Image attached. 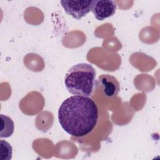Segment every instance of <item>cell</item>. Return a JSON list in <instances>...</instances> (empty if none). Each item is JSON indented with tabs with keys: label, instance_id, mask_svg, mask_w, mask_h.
I'll use <instances>...</instances> for the list:
<instances>
[{
	"label": "cell",
	"instance_id": "cell-1",
	"mask_svg": "<svg viewBox=\"0 0 160 160\" xmlns=\"http://www.w3.org/2000/svg\"><path fill=\"white\" fill-rule=\"evenodd\" d=\"M99 118L98 108L90 98L72 96L65 99L58 110L61 128L74 137H83L96 127Z\"/></svg>",
	"mask_w": 160,
	"mask_h": 160
},
{
	"label": "cell",
	"instance_id": "cell-2",
	"mask_svg": "<svg viewBox=\"0 0 160 160\" xmlns=\"http://www.w3.org/2000/svg\"><path fill=\"white\" fill-rule=\"evenodd\" d=\"M64 85L70 94L89 97L98 85L94 68L88 63L72 66L65 74Z\"/></svg>",
	"mask_w": 160,
	"mask_h": 160
},
{
	"label": "cell",
	"instance_id": "cell-3",
	"mask_svg": "<svg viewBox=\"0 0 160 160\" xmlns=\"http://www.w3.org/2000/svg\"><path fill=\"white\" fill-rule=\"evenodd\" d=\"M60 2L68 14L80 19L92 10L93 1H61Z\"/></svg>",
	"mask_w": 160,
	"mask_h": 160
},
{
	"label": "cell",
	"instance_id": "cell-4",
	"mask_svg": "<svg viewBox=\"0 0 160 160\" xmlns=\"http://www.w3.org/2000/svg\"><path fill=\"white\" fill-rule=\"evenodd\" d=\"M116 7L111 0H94L91 11L98 20L103 21L114 14Z\"/></svg>",
	"mask_w": 160,
	"mask_h": 160
},
{
	"label": "cell",
	"instance_id": "cell-5",
	"mask_svg": "<svg viewBox=\"0 0 160 160\" xmlns=\"http://www.w3.org/2000/svg\"><path fill=\"white\" fill-rule=\"evenodd\" d=\"M102 88L104 95L108 98H113L118 95L120 90L119 82L117 79L109 74H102L99 76L98 81Z\"/></svg>",
	"mask_w": 160,
	"mask_h": 160
},
{
	"label": "cell",
	"instance_id": "cell-6",
	"mask_svg": "<svg viewBox=\"0 0 160 160\" xmlns=\"http://www.w3.org/2000/svg\"><path fill=\"white\" fill-rule=\"evenodd\" d=\"M1 118V131H0V137L1 138H9L14 132V122L11 118L6 115L2 114H0Z\"/></svg>",
	"mask_w": 160,
	"mask_h": 160
},
{
	"label": "cell",
	"instance_id": "cell-7",
	"mask_svg": "<svg viewBox=\"0 0 160 160\" xmlns=\"http://www.w3.org/2000/svg\"><path fill=\"white\" fill-rule=\"evenodd\" d=\"M1 145V159L5 160H9L12 158V149L11 146L6 141L1 139L0 141Z\"/></svg>",
	"mask_w": 160,
	"mask_h": 160
}]
</instances>
